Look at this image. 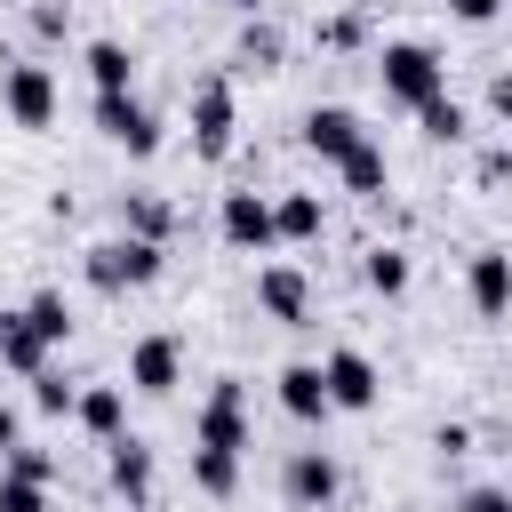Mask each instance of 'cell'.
I'll list each match as a JSON object with an SVG mask.
<instances>
[{"mask_svg":"<svg viewBox=\"0 0 512 512\" xmlns=\"http://www.w3.org/2000/svg\"><path fill=\"white\" fill-rule=\"evenodd\" d=\"M216 232H224L232 248H272V240H280V224H272V200H264V192H224Z\"/></svg>","mask_w":512,"mask_h":512,"instance_id":"ba28073f","label":"cell"},{"mask_svg":"<svg viewBox=\"0 0 512 512\" xmlns=\"http://www.w3.org/2000/svg\"><path fill=\"white\" fill-rule=\"evenodd\" d=\"M112 488L128 496V512H144V496H152V448L128 440V432L112 440Z\"/></svg>","mask_w":512,"mask_h":512,"instance_id":"2e32d148","label":"cell"},{"mask_svg":"<svg viewBox=\"0 0 512 512\" xmlns=\"http://www.w3.org/2000/svg\"><path fill=\"white\" fill-rule=\"evenodd\" d=\"M0 104H8L16 128H48V120H56V80H48V64H8V72H0Z\"/></svg>","mask_w":512,"mask_h":512,"instance_id":"5b68a950","label":"cell"},{"mask_svg":"<svg viewBox=\"0 0 512 512\" xmlns=\"http://www.w3.org/2000/svg\"><path fill=\"white\" fill-rule=\"evenodd\" d=\"M192 448H216V456H240V448H248V384H240V376H216Z\"/></svg>","mask_w":512,"mask_h":512,"instance_id":"3957f363","label":"cell"},{"mask_svg":"<svg viewBox=\"0 0 512 512\" xmlns=\"http://www.w3.org/2000/svg\"><path fill=\"white\" fill-rule=\"evenodd\" d=\"M272 224H280V240H320V200L288 192V200H272Z\"/></svg>","mask_w":512,"mask_h":512,"instance_id":"ffe728a7","label":"cell"},{"mask_svg":"<svg viewBox=\"0 0 512 512\" xmlns=\"http://www.w3.org/2000/svg\"><path fill=\"white\" fill-rule=\"evenodd\" d=\"M32 408H48V416H64V408H80V392L64 384V368H40V376H32Z\"/></svg>","mask_w":512,"mask_h":512,"instance_id":"d4e9b609","label":"cell"},{"mask_svg":"<svg viewBox=\"0 0 512 512\" xmlns=\"http://www.w3.org/2000/svg\"><path fill=\"white\" fill-rule=\"evenodd\" d=\"M456 512H512V488H464Z\"/></svg>","mask_w":512,"mask_h":512,"instance_id":"f546056e","label":"cell"},{"mask_svg":"<svg viewBox=\"0 0 512 512\" xmlns=\"http://www.w3.org/2000/svg\"><path fill=\"white\" fill-rule=\"evenodd\" d=\"M320 376H328V400H336V408H352V416H360V408H376V392H384L376 360H368V352H352V344H336V352L320 360Z\"/></svg>","mask_w":512,"mask_h":512,"instance_id":"52a82bcc","label":"cell"},{"mask_svg":"<svg viewBox=\"0 0 512 512\" xmlns=\"http://www.w3.org/2000/svg\"><path fill=\"white\" fill-rule=\"evenodd\" d=\"M376 72H384V96H392V104H408V112H424L432 96H448V64H440L424 40H384Z\"/></svg>","mask_w":512,"mask_h":512,"instance_id":"6da1fadb","label":"cell"},{"mask_svg":"<svg viewBox=\"0 0 512 512\" xmlns=\"http://www.w3.org/2000/svg\"><path fill=\"white\" fill-rule=\"evenodd\" d=\"M8 448H24V440H16V408L0 400V456H8Z\"/></svg>","mask_w":512,"mask_h":512,"instance_id":"d6a6232c","label":"cell"},{"mask_svg":"<svg viewBox=\"0 0 512 512\" xmlns=\"http://www.w3.org/2000/svg\"><path fill=\"white\" fill-rule=\"evenodd\" d=\"M8 472H16V480H40V488H48L56 456H48V448H8Z\"/></svg>","mask_w":512,"mask_h":512,"instance_id":"f1b7e54d","label":"cell"},{"mask_svg":"<svg viewBox=\"0 0 512 512\" xmlns=\"http://www.w3.org/2000/svg\"><path fill=\"white\" fill-rule=\"evenodd\" d=\"M304 144H312L320 160H352V152L368 144V128H360V112H344V104H312V112H304Z\"/></svg>","mask_w":512,"mask_h":512,"instance_id":"30bf717a","label":"cell"},{"mask_svg":"<svg viewBox=\"0 0 512 512\" xmlns=\"http://www.w3.org/2000/svg\"><path fill=\"white\" fill-rule=\"evenodd\" d=\"M280 408H288L296 424H320V416L336 408V400H328V376H320L312 360H288V368H280Z\"/></svg>","mask_w":512,"mask_h":512,"instance_id":"4fadbf2b","label":"cell"},{"mask_svg":"<svg viewBox=\"0 0 512 512\" xmlns=\"http://www.w3.org/2000/svg\"><path fill=\"white\" fill-rule=\"evenodd\" d=\"M0 512H48V488H40V480H16V472H8V480H0Z\"/></svg>","mask_w":512,"mask_h":512,"instance_id":"4316f807","label":"cell"},{"mask_svg":"<svg viewBox=\"0 0 512 512\" xmlns=\"http://www.w3.org/2000/svg\"><path fill=\"white\" fill-rule=\"evenodd\" d=\"M72 416H80V424H88V432L112 448V440H120V424H128V400H120V384H88Z\"/></svg>","mask_w":512,"mask_h":512,"instance_id":"e0dca14e","label":"cell"},{"mask_svg":"<svg viewBox=\"0 0 512 512\" xmlns=\"http://www.w3.org/2000/svg\"><path fill=\"white\" fill-rule=\"evenodd\" d=\"M360 272H368V288H376V296H400V288H408V256H400V248H368V264H360Z\"/></svg>","mask_w":512,"mask_h":512,"instance_id":"cb8c5ba5","label":"cell"},{"mask_svg":"<svg viewBox=\"0 0 512 512\" xmlns=\"http://www.w3.org/2000/svg\"><path fill=\"white\" fill-rule=\"evenodd\" d=\"M88 80H96V96H128V80H136V56H128L120 40H88Z\"/></svg>","mask_w":512,"mask_h":512,"instance_id":"ac0fdd59","label":"cell"},{"mask_svg":"<svg viewBox=\"0 0 512 512\" xmlns=\"http://www.w3.org/2000/svg\"><path fill=\"white\" fill-rule=\"evenodd\" d=\"M24 320H32V328H40V336H48V344H64V336H72V304H64V296H56V288H40V296H32V304H24Z\"/></svg>","mask_w":512,"mask_h":512,"instance_id":"7402d4cb","label":"cell"},{"mask_svg":"<svg viewBox=\"0 0 512 512\" xmlns=\"http://www.w3.org/2000/svg\"><path fill=\"white\" fill-rule=\"evenodd\" d=\"M448 8H456V16H464V24H488V16H496V8H504V0H448Z\"/></svg>","mask_w":512,"mask_h":512,"instance_id":"1f68e13d","label":"cell"},{"mask_svg":"<svg viewBox=\"0 0 512 512\" xmlns=\"http://www.w3.org/2000/svg\"><path fill=\"white\" fill-rule=\"evenodd\" d=\"M336 168H344V192H360V200H376V192H384V152H376V144H360V152H352V160H336Z\"/></svg>","mask_w":512,"mask_h":512,"instance_id":"44dd1931","label":"cell"},{"mask_svg":"<svg viewBox=\"0 0 512 512\" xmlns=\"http://www.w3.org/2000/svg\"><path fill=\"white\" fill-rule=\"evenodd\" d=\"M416 120H424V136H440V144H456V136H464V104H448V96H432Z\"/></svg>","mask_w":512,"mask_h":512,"instance_id":"484cf974","label":"cell"},{"mask_svg":"<svg viewBox=\"0 0 512 512\" xmlns=\"http://www.w3.org/2000/svg\"><path fill=\"white\" fill-rule=\"evenodd\" d=\"M256 304H264L280 328H304L312 288H304V272H296V264H264V272H256Z\"/></svg>","mask_w":512,"mask_h":512,"instance_id":"8fae6325","label":"cell"},{"mask_svg":"<svg viewBox=\"0 0 512 512\" xmlns=\"http://www.w3.org/2000/svg\"><path fill=\"white\" fill-rule=\"evenodd\" d=\"M120 216H128V240H168V224H176L160 192H128V208H120Z\"/></svg>","mask_w":512,"mask_h":512,"instance_id":"d6986e66","label":"cell"},{"mask_svg":"<svg viewBox=\"0 0 512 512\" xmlns=\"http://www.w3.org/2000/svg\"><path fill=\"white\" fill-rule=\"evenodd\" d=\"M192 480H200L208 496H232V488H240V456H216V448H192Z\"/></svg>","mask_w":512,"mask_h":512,"instance_id":"603a6c76","label":"cell"},{"mask_svg":"<svg viewBox=\"0 0 512 512\" xmlns=\"http://www.w3.org/2000/svg\"><path fill=\"white\" fill-rule=\"evenodd\" d=\"M96 128H104L128 160H152V152H160V120H152L136 96H96Z\"/></svg>","mask_w":512,"mask_h":512,"instance_id":"8992f818","label":"cell"},{"mask_svg":"<svg viewBox=\"0 0 512 512\" xmlns=\"http://www.w3.org/2000/svg\"><path fill=\"white\" fill-rule=\"evenodd\" d=\"M488 112H496V120H512V72H496V80H488Z\"/></svg>","mask_w":512,"mask_h":512,"instance_id":"4dcf8cb0","label":"cell"},{"mask_svg":"<svg viewBox=\"0 0 512 512\" xmlns=\"http://www.w3.org/2000/svg\"><path fill=\"white\" fill-rule=\"evenodd\" d=\"M176 376H184V344H176V336H136V344H128V384H136V392L160 400V392H176Z\"/></svg>","mask_w":512,"mask_h":512,"instance_id":"9c48e42d","label":"cell"},{"mask_svg":"<svg viewBox=\"0 0 512 512\" xmlns=\"http://www.w3.org/2000/svg\"><path fill=\"white\" fill-rule=\"evenodd\" d=\"M48 352H56V344H48L24 312H0V360H8L16 376H40V368H48Z\"/></svg>","mask_w":512,"mask_h":512,"instance_id":"9a60e30c","label":"cell"},{"mask_svg":"<svg viewBox=\"0 0 512 512\" xmlns=\"http://www.w3.org/2000/svg\"><path fill=\"white\" fill-rule=\"evenodd\" d=\"M232 128H240V112H232V80L216 72V80L192 88V144H200V160H224V152H232Z\"/></svg>","mask_w":512,"mask_h":512,"instance_id":"277c9868","label":"cell"},{"mask_svg":"<svg viewBox=\"0 0 512 512\" xmlns=\"http://www.w3.org/2000/svg\"><path fill=\"white\" fill-rule=\"evenodd\" d=\"M160 280V240H96L88 248V288L120 296V288H144Z\"/></svg>","mask_w":512,"mask_h":512,"instance_id":"7a4b0ae2","label":"cell"},{"mask_svg":"<svg viewBox=\"0 0 512 512\" xmlns=\"http://www.w3.org/2000/svg\"><path fill=\"white\" fill-rule=\"evenodd\" d=\"M240 56L272 72V64H280V32H272V24H248V40H240Z\"/></svg>","mask_w":512,"mask_h":512,"instance_id":"83f0119b","label":"cell"},{"mask_svg":"<svg viewBox=\"0 0 512 512\" xmlns=\"http://www.w3.org/2000/svg\"><path fill=\"white\" fill-rule=\"evenodd\" d=\"M464 288H472V312H480V320H504V312H512V256H504V248H480L472 272H464Z\"/></svg>","mask_w":512,"mask_h":512,"instance_id":"7c38bea8","label":"cell"},{"mask_svg":"<svg viewBox=\"0 0 512 512\" xmlns=\"http://www.w3.org/2000/svg\"><path fill=\"white\" fill-rule=\"evenodd\" d=\"M280 488H288V504L320 512V504L336 496V464H328L320 448H296V456H288V472H280Z\"/></svg>","mask_w":512,"mask_h":512,"instance_id":"5bb4252c","label":"cell"}]
</instances>
